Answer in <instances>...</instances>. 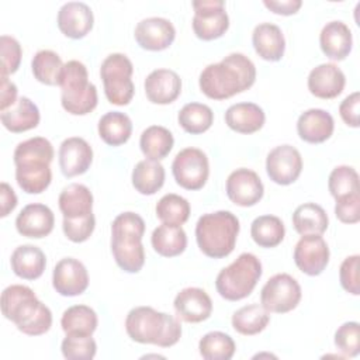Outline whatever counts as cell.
I'll return each mask as SVG.
<instances>
[{"label":"cell","mask_w":360,"mask_h":360,"mask_svg":"<svg viewBox=\"0 0 360 360\" xmlns=\"http://www.w3.org/2000/svg\"><path fill=\"white\" fill-rule=\"evenodd\" d=\"M255 63L240 52H232L218 63H211L200 73L201 93L212 100H226L253 86Z\"/></svg>","instance_id":"obj_1"},{"label":"cell","mask_w":360,"mask_h":360,"mask_svg":"<svg viewBox=\"0 0 360 360\" xmlns=\"http://www.w3.org/2000/svg\"><path fill=\"white\" fill-rule=\"evenodd\" d=\"M1 312L20 332L30 336L44 335L52 326L51 309L27 285L13 284L3 290Z\"/></svg>","instance_id":"obj_2"},{"label":"cell","mask_w":360,"mask_h":360,"mask_svg":"<svg viewBox=\"0 0 360 360\" xmlns=\"http://www.w3.org/2000/svg\"><path fill=\"white\" fill-rule=\"evenodd\" d=\"M125 330L134 342L159 347H170L181 336L180 322L173 315L152 307L132 308L125 318Z\"/></svg>","instance_id":"obj_3"},{"label":"cell","mask_w":360,"mask_h":360,"mask_svg":"<svg viewBox=\"0 0 360 360\" xmlns=\"http://www.w3.org/2000/svg\"><path fill=\"white\" fill-rule=\"evenodd\" d=\"M143 233L145 221L132 211L117 215L111 224V252L118 267L127 273H138L145 264Z\"/></svg>","instance_id":"obj_4"},{"label":"cell","mask_w":360,"mask_h":360,"mask_svg":"<svg viewBox=\"0 0 360 360\" xmlns=\"http://www.w3.org/2000/svg\"><path fill=\"white\" fill-rule=\"evenodd\" d=\"M239 219L231 211L204 214L195 225V240L200 250L211 259H222L235 249Z\"/></svg>","instance_id":"obj_5"},{"label":"cell","mask_w":360,"mask_h":360,"mask_svg":"<svg viewBox=\"0 0 360 360\" xmlns=\"http://www.w3.org/2000/svg\"><path fill=\"white\" fill-rule=\"evenodd\" d=\"M62 107L72 115H86L97 107V89L89 82L86 66L79 60H69L63 66L59 82Z\"/></svg>","instance_id":"obj_6"},{"label":"cell","mask_w":360,"mask_h":360,"mask_svg":"<svg viewBox=\"0 0 360 360\" xmlns=\"http://www.w3.org/2000/svg\"><path fill=\"white\" fill-rule=\"evenodd\" d=\"M262 271V263L253 253H240L238 259L218 273L215 288L228 301L243 300L255 290Z\"/></svg>","instance_id":"obj_7"},{"label":"cell","mask_w":360,"mask_h":360,"mask_svg":"<svg viewBox=\"0 0 360 360\" xmlns=\"http://www.w3.org/2000/svg\"><path fill=\"white\" fill-rule=\"evenodd\" d=\"M134 66L124 53H110L101 63L100 76L104 84L107 100L115 105H127L134 97L135 86L132 83Z\"/></svg>","instance_id":"obj_8"},{"label":"cell","mask_w":360,"mask_h":360,"mask_svg":"<svg viewBox=\"0 0 360 360\" xmlns=\"http://www.w3.org/2000/svg\"><path fill=\"white\" fill-rule=\"evenodd\" d=\"M301 295L298 281L287 273H278L270 277L263 285L260 304L270 314H285L297 308Z\"/></svg>","instance_id":"obj_9"},{"label":"cell","mask_w":360,"mask_h":360,"mask_svg":"<svg viewBox=\"0 0 360 360\" xmlns=\"http://www.w3.org/2000/svg\"><path fill=\"white\" fill-rule=\"evenodd\" d=\"M172 173L180 187L200 190L205 186L210 176L208 158L198 148L181 149L172 163Z\"/></svg>","instance_id":"obj_10"},{"label":"cell","mask_w":360,"mask_h":360,"mask_svg":"<svg viewBox=\"0 0 360 360\" xmlns=\"http://www.w3.org/2000/svg\"><path fill=\"white\" fill-rule=\"evenodd\" d=\"M194 17L193 31L202 41L221 38L229 28V17L225 11L222 0H200L193 1Z\"/></svg>","instance_id":"obj_11"},{"label":"cell","mask_w":360,"mask_h":360,"mask_svg":"<svg viewBox=\"0 0 360 360\" xmlns=\"http://www.w3.org/2000/svg\"><path fill=\"white\" fill-rule=\"evenodd\" d=\"M302 170V158L291 145H278L266 158V172L271 181L280 186L294 183Z\"/></svg>","instance_id":"obj_12"},{"label":"cell","mask_w":360,"mask_h":360,"mask_svg":"<svg viewBox=\"0 0 360 360\" xmlns=\"http://www.w3.org/2000/svg\"><path fill=\"white\" fill-rule=\"evenodd\" d=\"M225 190L228 198L239 207H252L257 204L264 194L259 174L246 167L236 169L228 176Z\"/></svg>","instance_id":"obj_13"},{"label":"cell","mask_w":360,"mask_h":360,"mask_svg":"<svg viewBox=\"0 0 360 360\" xmlns=\"http://www.w3.org/2000/svg\"><path fill=\"white\" fill-rule=\"evenodd\" d=\"M297 267L308 276H319L329 263V248L321 235H302L294 248Z\"/></svg>","instance_id":"obj_14"},{"label":"cell","mask_w":360,"mask_h":360,"mask_svg":"<svg viewBox=\"0 0 360 360\" xmlns=\"http://www.w3.org/2000/svg\"><path fill=\"white\" fill-rule=\"evenodd\" d=\"M52 285L63 297H76L89 287V274L84 264L73 257L59 260L52 273Z\"/></svg>","instance_id":"obj_15"},{"label":"cell","mask_w":360,"mask_h":360,"mask_svg":"<svg viewBox=\"0 0 360 360\" xmlns=\"http://www.w3.org/2000/svg\"><path fill=\"white\" fill-rule=\"evenodd\" d=\"M134 35L142 49L156 52L163 51L173 44L176 30L167 18L148 17L136 24Z\"/></svg>","instance_id":"obj_16"},{"label":"cell","mask_w":360,"mask_h":360,"mask_svg":"<svg viewBox=\"0 0 360 360\" xmlns=\"http://www.w3.org/2000/svg\"><path fill=\"white\" fill-rule=\"evenodd\" d=\"M59 167L63 176L75 177L86 173L93 162V149L79 136L66 138L59 146Z\"/></svg>","instance_id":"obj_17"},{"label":"cell","mask_w":360,"mask_h":360,"mask_svg":"<svg viewBox=\"0 0 360 360\" xmlns=\"http://www.w3.org/2000/svg\"><path fill=\"white\" fill-rule=\"evenodd\" d=\"M177 316L188 323H198L211 316L212 301L205 290L198 287L183 288L173 301Z\"/></svg>","instance_id":"obj_18"},{"label":"cell","mask_w":360,"mask_h":360,"mask_svg":"<svg viewBox=\"0 0 360 360\" xmlns=\"http://www.w3.org/2000/svg\"><path fill=\"white\" fill-rule=\"evenodd\" d=\"M55 225L52 210L41 202L25 205L15 218L17 232L27 238L41 239L48 236Z\"/></svg>","instance_id":"obj_19"},{"label":"cell","mask_w":360,"mask_h":360,"mask_svg":"<svg viewBox=\"0 0 360 360\" xmlns=\"http://www.w3.org/2000/svg\"><path fill=\"white\" fill-rule=\"evenodd\" d=\"M56 22L65 37L80 39L91 31L94 17L91 8L86 3L69 1L59 8Z\"/></svg>","instance_id":"obj_20"},{"label":"cell","mask_w":360,"mask_h":360,"mask_svg":"<svg viewBox=\"0 0 360 360\" xmlns=\"http://www.w3.org/2000/svg\"><path fill=\"white\" fill-rule=\"evenodd\" d=\"M308 90L312 96L323 100L338 97L346 84L342 69L335 63H321L308 75Z\"/></svg>","instance_id":"obj_21"},{"label":"cell","mask_w":360,"mask_h":360,"mask_svg":"<svg viewBox=\"0 0 360 360\" xmlns=\"http://www.w3.org/2000/svg\"><path fill=\"white\" fill-rule=\"evenodd\" d=\"M145 94L153 104H170L181 93V79L170 69H155L145 79Z\"/></svg>","instance_id":"obj_22"},{"label":"cell","mask_w":360,"mask_h":360,"mask_svg":"<svg viewBox=\"0 0 360 360\" xmlns=\"http://www.w3.org/2000/svg\"><path fill=\"white\" fill-rule=\"evenodd\" d=\"M333 129V117L322 108H309L304 111L297 121L298 136L308 143H322L328 141Z\"/></svg>","instance_id":"obj_23"},{"label":"cell","mask_w":360,"mask_h":360,"mask_svg":"<svg viewBox=\"0 0 360 360\" xmlns=\"http://www.w3.org/2000/svg\"><path fill=\"white\" fill-rule=\"evenodd\" d=\"M319 45L329 59L343 60L352 51V31L343 21H330L319 34Z\"/></svg>","instance_id":"obj_24"},{"label":"cell","mask_w":360,"mask_h":360,"mask_svg":"<svg viewBox=\"0 0 360 360\" xmlns=\"http://www.w3.org/2000/svg\"><path fill=\"white\" fill-rule=\"evenodd\" d=\"M252 44L256 53L269 62H277L283 58L285 51V39L278 25L271 22H262L255 27L252 34Z\"/></svg>","instance_id":"obj_25"},{"label":"cell","mask_w":360,"mask_h":360,"mask_svg":"<svg viewBox=\"0 0 360 360\" xmlns=\"http://www.w3.org/2000/svg\"><path fill=\"white\" fill-rule=\"evenodd\" d=\"M266 115L255 103H236L225 111L226 125L239 134H253L262 129Z\"/></svg>","instance_id":"obj_26"},{"label":"cell","mask_w":360,"mask_h":360,"mask_svg":"<svg viewBox=\"0 0 360 360\" xmlns=\"http://www.w3.org/2000/svg\"><path fill=\"white\" fill-rule=\"evenodd\" d=\"M58 204L63 218H83L93 212V194L84 184L72 183L60 191Z\"/></svg>","instance_id":"obj_27"},{"label":"cell","mask_w":360,"mask_h":360,"mask_svg":"<svg viewBox=\"0 0 360 360\" xmlns=\"http://www.w3.org/2000/svg\"><path fill=\"white\" fill-rule=\"evenodd\" d=\"M10 264L14 274L20 278L37 280L45 270L46 257L38 246L21 245L11 253Z\"/></svg>","instance_id":"obj_28"},{"label":"cell","mask_w":360,"mask_h":360,"mask_svg":"<svg viewBox=\"0 0 360 360\" xmlns=\"http://www.w3.org/2000/svg\"><path fill=\"white\" fill-rule=\"evenodd\" d=\"M39 110L28 97H20L17 103L0 114L1 124L14 134L25 132L39 124Z\"/></svg>","instance_id":"obj_29"},{"label":"cell","mask_w":360,"mask_h":360,"mask_svg":"<svg viewBox=\"0 0 360 360\" xmlns=\"http://www.w3.org/2000/svg\"><path fill=\"white\" fill-rule=\"evenodd\" d=\"M15 180L22 191L28 194H39L51 184L52 172L45 162H22L15 165Z\"/></svg>","instance_id":"obj_30"},{"label":"cell","mask_w":360,"mask_h":360,"mask_svg":"<svg viewBox=\"0 0 360 360\" xmlns=\"http://www.w3.org/2000/svg\"><path fill=\"white\" fill-rule=\"evenodd\" d=\"M150 242L158 255L163 257H174L186 250L187 235L181 226L162 224L153 229Z\"/></svg>","instance_id":"obj_31"},{"label":"cell","mask_w":360,"mask_h":360,"mask_svg":"<svg viewBox=\"0 0 360 360\" xmlns=\"http://www.w3.org/2000/svg\"><path fill=\"white\" fill-rule=\"evenodd\" d=\"M165 177V167L159 160L145 159L135 165L131 179L132 186L138 193L143 195H152L163 187Z\"/></svg>","instance_id":"obj_32"},{"label":"cell","mask_w":360,"mask_h":360,"mask_svg":"<svg viewBox=\"0 0 360 360\" xmlns=\"http://www.w3.org/2000/svg\"><path fill=\"white\" fill-rule=\"evenodd\" d=\"M294 229L302 235H322L329 225L325 210L315 202H305L295 208L292 214Z\"/></svg>","instance_id":"obj_33"},{"label":"cell","mask_w":360,"mask_h":360,"mask_svg":"<svg viewBox=\"0 0 360 360\" xmlns=\"http://www.w3.org/2000/svg\"><path fill=\"white\" fill-rule=\"evenodd\" d=\"M98 135L110 146L125 143L132 134L131 118L121 111L105 112L98 121Z\"/></svg>","instance_id":"obj_34"},{"label":"cell","mask_w":360,"mask_h":360,"mask_svg":"<svg viewBox=\"0 0 360 360\" xmlns=\"http://www.w3.org/2000/svg\"><path fill=\"white\" fill-rule=\"evenodd\" d=\"M97 323L96 311L87 305L69 307L60 318V326L66 335L91 336L97 329Z\"/></svg>","instance_id":"obj_35"},{"label":"cell","mask_w":360,"mask_h":360,"mask_svg":"<svg viewBox=\"0 0 360 360\" xmlns=\"http://www.w3.org/2000/svg\"><path fill=\"white\" fill-rule=\"evenodd\" d=\"M174 145L172 132L162 125L148 127L139 138V146L142 153L150 160L165 159Z\"/></svg>","instance_id":"obj_36"},{"label":"cell","mask_w":360,"mask_h":360,"mask_svg":"<svg viewBox=\"0 0 360 360\" xmlns=\"http://www.w3.org/2000/svg\"><path fill=\"white\" fill-rule=\"evenodd\" d=\"M270 322V312L259 304L245 305L232 315V328L245 336L257 335L266 329Z\"/></svg>","instance_id":"obj_37"},{"label":"cell","mask_w":360,"mask_h":360,"mask_svg":"<svg viewBox=\"0 0 360 360\" xmlns=\"http://www.w3.org/2000/svg\"><path fill=\"white\" fill-rule=\"evenodd\" d=\"M63 66L65 63L62 62L60 56L51 49L38 51L31 60L34 77L46 86H59Z\"/></svg>","instance_id":"obj_38"},{"label":"cell","mask_w":360,"mask_h":360,"mask_svg":"<svg viewBox=\"0 0 360 360\" xmlns=\"http://www.w3.org/2000/svg\"><path fill=\"white\" fill-rule=\"evenodd\" d=\"M285 235L283 221L276 215H260L250 225V236L260 248L278 246Z\"/></svg>","instance_id":"obj_39"},{"label":"cell","mask_w":360,"mask_h":360,"mask_svg":"<svg viewBox=\"0 0 360 360\" xmlns=\"http://www.w3.org/2000/svg\"><path fill=\"white\" fill-rule=\"evenodd\" d=\"M180 127L193 135L208 131L214 122L212 110L201 103H188L183 105L177 115Z\"/></svg>","instance_id":"obj_40"},{"label":"cell","mask_w":360,"mask_h":360,"mask_svg":"<svg viewBox=\"0 0 360 360\" xmlns=\"http://www.w3.org/2000/svg\"><path fill=\"white\" fill-rule=\"evenodd\" d=\"M198 350L205 360H229L233 357L236 346L228 333L214 330L200 339Z\"/></svg>","instance_id":"obj_41"},{"label":"cell","mask_w":360,"mask_h":360,"mask_svg":"<svg viewBox=\"0 0 360 360\" xmlns=\"http://www.w3.org/2000/svg\"><path fill=\"white\" fill-rule=\"evenodd\" d=\"M156 217L162 224L181 226L190 217V204L179 194H165L156 204Z\"/></svg>","instance_id":"obj_42"},{"label":"cell","mask_w":360,"mask_h":360,"mask_svg":"<svg viewBox=\"0 0 360 360\" xmlns=\"http://www.w3.org/2000/svg\"><path fill=\"white\" fill-rule=\"evenodd\" d=\"M14 165L22 162H45L51 165L53 159V146L52 143L42 136H34L27 141L20 142L14 149Z\"/></svg>","instance_id":"obj_43"},{"label":"cell","mask_w":360,"mask_h":360,"mask_svg":"<svg viewBox=\"0 0 360 360\" xmlns=\"http://www.w3.org/2000/svg\"><path fill=\"white\" fill-rule=\"evenodd\" d=\"M328 188L335 200L354 193H360L359 174L356 169L346 165L336 166L329 174Z\"/></svg>","instance_id":"obj_44"},{"label":"cell","mask_w":360,"mask_h":360,"mask_svg":"<svg viewBox=\"0 0 360 360\" xmlns=\"http://www.w3.org/2000/svg\"><path fill=\"white\" fill-rule=\"evenodd\" d=\"M60 350L65 359L90 360L96 356L97 343L91 336L66 335V338L62 340Z\"/></svg>","instance_id":"obj_45"},{"label":"cell","mask_w":360,"mask_h":360,"mask_svg":"<svg viewBox=\"0 0 360 360\" xmlns=\"http://www.w3.org/2000/svg\"><path fill=\"white\" fill-rule=\"evenodd\" d=\"M335 346L346 357H356L360 352V325L350 321L340 325L335 332Z\"/></svg>","instance_id":"obj_46"},{"label":"cell","mask_w":360,"mask_h":360,"mask_svg":"<svg viewBox=\"0 0 360 360\" xmlns=\"http://www.w3.org/2000/svg\"><path fill=\"white\" fill-rule=\"evenodd\" d=\"M0 49H1V75L8 76L11 73H15L20 68V62L22 56V49L20 42L10 35H1Z\"/></svg>","instance_id":"obj_47"},{"label":"cell","mask_w":360,"mask_h":360,"mask_svg":"<svg viewBox=\"0 0 360 360\" xmlns=\"http://www.w3.org/2000/svg\"><path fill=\"white\" fill-rule=\"evenodd\" d=\"M94 226H96V218L93 212L89 214L87 217L77 218V219L63 218V222H62L63 233L69 240L75 243H82L87 240L91 236Z\"/></svg>","instance_id":"obj_48"},{"label":"cell","mask_w":360,"mask_h":360,"mask_svg":"<svg viewBox=\"0 0 360 360\" xmlns=\"http://www.w3.org/2000/svg\"><path fill=\"white\" fill-rule=\"evenodd\" d=\"M360 256L352 255L347 256L339 269V280L340 285L345 291H347L352 295L360 294Z\"/></svg>","instance_id":"obj_49"},{"label":"cell","mask_w":360,"mask_h":360,"mask_svg":"<svg viewBox=\"0 0 360 360\" xmlns=\"http://www.w3.org/2000/svg\"><path fill=\"white\" fill-rule=\"evenodd\" d=\"M335 215L343 224H357L360 221V193L338 198Z\"/></svg>","instance_id":"obj_50"},{"label":"cell","mask_w":360,"mask_h":360,"mask_svg":"<svg viewBox=\"0 0 360 360\" xmlns=\"http://www.w3.org/2000/svg\"><path fill=\"white\" fill-rule=\"evenodd\" d=\"M359 108H360V93L354 91L349 94L339 105V114L343 122L352 128H359Z\"/></svg>","instance_id":"obj_51"},{"label":"cell","mask_w":360,"mask_h":360,"mask_svg":"<svg viewBox=\"0 0 360 360\" xmlns=\"http://www.w3.org/2000/svg\"><path fill=\"white\" fill-rule=\"evenodd\" d=\"M17 103V86L1 75L0 83V111H6Z\"/></svg>","instance_id":"obj_52"},{"label":"cell","mask_w":360,"mask_h":360,"mask_svg":"<svg viewBox=\"0 0 360 360\" xmlns=\"http://www.w3.org/2000/svg\"><path fill=\"white\" fill-rule=\"evenodd\" d=\"M263 4L273 11L274 14H281V15H291L295 14L301 6L302 1L301 0H264Z\"/></svg>","instance_id":"obj_53"},{"label":"cell","mask_w":360,"mask_h":360,"mask_svg":"<svg viewBox=\"0 0 360 360\" xmlns=\"http://www.w3.org/2000/svg\"><path fill=\"white\" fill-rule=\"evenodd\" d=\"M0 202H1V210H0L1 218L7 217L17 207V195L11 188V186L7 184L6 181L0 184Z\"/></svg>","instance_id":"obj_54"}]
</instances>
